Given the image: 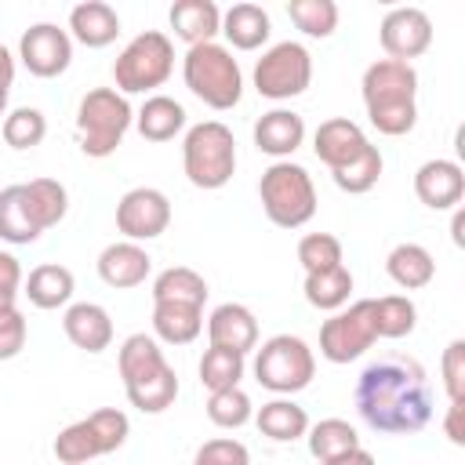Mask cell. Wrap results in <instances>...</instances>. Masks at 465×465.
Masks as SVG:
<instances>
[{
  "instance_id": "22",
  "label": "cell",
  "mask_w": 465,
  "mask_h": 465,
  "mask_svg": "<svg viewBox=\"0 0 465 465\" xmlns=\"http://www.w3.org/2000/svg\"><path fill=\"white\" fill-rule=\"evenodd\" d=\"M305 138V120L294 109H269L254 124V145L269 156H291Z\"/></svg>"
},
{
  "instance_id": "42",
  "label": "cell",
  "mask_w": 465,
  "mask_h": 465,
  "mask_svg": "<svg viewBox=\"0 0 465 465\" xmlns=\"http://www.w3.org/2000/svg\"><path fill=\"white\" fill-rule=\"evenodd\" d=\"M440 371H443L447 400H450V403H465V341H461V338H454V341L443 349Z\"/></svg>"
},
{
  "instance_id": "35",
  "label": "cell",
  "mask_w": 465,
  "mask_h": 465,
  "mask_svg": "<svg viewBox=\"0 0 465 465\" xmlns=\"http://www.w3.org/2000/svg\"><path fill=\"white\" fill-rule=\"evenodd\" d=\"M243 356L232 352V349H218L211 345L203 356H200V381L211 389V392H222V389H236L240 378H243Z\"/></svg>"
},
{
  "instance_id": "2",
  "label": "cell",
  "mask_w": 465,
  "mask_h": 465,
  "mask_svg": "<svg viewBox=\"0 0 465 465\" xmlns=\"http://www.w3.org/2000/svg\"><path fill=\"white\" fill-rule=\"evenodd\" d=\"M363 105L371 124L381 134H407L418 120V73L411 62H396V58H378L367 65L363 73Z\"/></svg>"
},
{
  "instance_id": "43",
  "label": "cell",
  "mask_w": 465,
  "mask_h": 465,
  "mask_svg": "<svg viewBox=\"0 0 465 465\" xmlns=\"http://www.w3.org/2000/svg\"><path fill=\"white\" fill-rule=\"evenodd\" d=\"M193 465H251V450L232 436H218L196 450Z\"/></svg>"
},
{
  "instance_id": "27",
  "label": "cell",
  "mask_w": 465,
  "mask_h": 465,
  "mask_svg": "<svg viewBox=\"0 0 465 465\" xmlns=\"http://www.w3.org/2000/svg\"><path fill=\"white\" fill-rule=\"evenodd\" d=\"M254 425H258L262 436H269L276 443H291V440H298V436L309 432V414L294 400H283L280 396V400H269V403L258 407Z\"/></svg>"
},
{
  "instance_id": "32",
  "label": "cell",
  "mask_w": 465,
  "mask_h": 465,
  "mask_svg": "<svg viewBox=\"0 0 465 465\" xmlns=\"http://www.w3.org/2000/svg\"><path fill=\"white\" fill-rule=\"evenodd\" d=\"M22 189H25V203H29V211H33V218H36L40 229H51V225H58L65 218L69 193H65L62 182H54V178H33V182H22Z\"/></svg>"
},
{
  "instance_id": "21",
  "label": "cell",
  "mask_w": 465,
  "mask_h": 465,
  "mask_svg": "<svg viewBox=\"0 0 465 465\" xmlns=\"http://www.w3.org/2000/svg\"><path fill=\"white\" fill-rule=\"evenodd\" d=\"M171 29L178 40H185L189 47L196 44H211L222 33V11L211 0H178L171 4Z\"/></svg>"
},
{
  "instance_id": "46",
  "label": "cell",
  "mask_w": 465,
  "mask_h": 465,
  "mask_svg": "<svg viewBox=\"0 0 465 465\" xmlns=\"http://www.w3.org/2000/svg\"><path fill=\"white\" fill-rule=\"evenodd\" d=\"M461 414H465V403H450L447 407V418H443V429H447V440L454 447L465 443V425H461Z\"/></svg>"
},
{
  "instance_id": "39",
  "label": "cell",
  "mask_w": 465,
  "mask_h": 465,
  "mask_svg": "<svg viewBox=\"0 0 465 465\" xmlns=\"http://www.w3.org/2000/svg\"><path fill=\"white\" fill-rule=\"evenodd\" d=\"M254 414L251 407V396L236 385V389H222V392H211L207 396V418L218 425V429H240L247 425Z\"/></svg>"
},
{
  "instance_id": "44",
  "label": "cell",
  "mask_w": 465,
  "mask_h": 465,
  "mask_svg": "<svg viewBox=\"0 0 465 465\" xmlns=\"http://www.w3.org/2000/svg\"><path fill=\"white\" fill-rule=\"evenodd\" d=\"M25 349V316L11 305L0 309V360H15Z\"/></svg>"
},
{
  "instance_id": "37",
  "label": "cell",
  "mask_w": 465,
  "mask_h": 465,
  "mask_svg": "<svg viewBox=\"0 0 465 465\" xmlns=\"http://www.w3.org/2000/svg\"><path fill=\"white\" fill-rule=\"evenodd\" d=\"M331 178H334V185H338L341 193H352V196L374 189L378 178H381V153H378V145H367L352 163L331 171Z\"/></svg>"
},
{
  "instance_id": "5",
  "label": "cell",
  "mask_w": 465,
  "mask_h": 465,
  "mask_svg": "<svg viewBox=\"0 0 465 465\" xmlns=\"http://www.w3.org/2000/svg\"><path fill=\"white\" fill-rule=\"evenodd\" d=\"M131 120H134L131 102L116 87H94V91H87L80 98V109H76V142H80V153L84 156H94V160L116 153V145L124 142Z\"/></svg>"
},
{
  "instance_id": "40",
  "label": "cell",
  "mask_w": 465,
  "mask_h": 465,
  "mask_svg": "<svg viewBox=\"0 0 465 465\" xmlns=\"http://www.w3.org/2000/svg\"><path fill=\"white\" fill-rule=\"evenodd\" d=\"M44 134H47V120L33 105H22V109L4 116V142L11 149H33L44 142Z\"/></svg>"
},
{
  "instance_id": "30",
  "label": "cell",
  "mask_w": 465,
  "mask_h": 465,
  "mask_svg": "<svg viewBox=\"0 0 465 465\" xmlns=\"http://www.w3.org/2000/svg\"><path fill=\"white\" fill-rule=\"evenodd\" d=\"M44 229L36 225L29 203H25V189L22 185H7L0 189V240L7 243H33Z\"/></svg>"
},
{
  "instance_id": "1",
  "label": "cell",
  "mask_w": 465,
  "mask_h": 465,
  "mask_svg": "<svg viewBox=\"0 0 465 465\" xmlns=\"http://www.w3.org/2000/svg\"><path fill=\"white\" fill-rule=\"evenodd\" d=\"M352 403L367 429L385 436H407L432 418V385L425 367L407 352H385L371 360L352 389Z\"/></svg>"
},
{
  "instance_id": "8",
  "label": "cell",
  "mask_w": 465,
  "mask_h": 465,
  "mask_svg": "<svg viewBox=\"0 0 465 465\" xmlns=\"http://www.w3.org/2000/svg\"><path fill=\"white\" fill-rule=\"evenodd\" d=\"M171 69H174V44L167 40V33L145 29L116 54L113 80H116V91L127 98V94H145L153 87H163Z\"/></svg>"
},
{
  "instance_id": "12",
  "label": "cell",
  "mask_w": 465,
  "mask_h": 465,
  "mask_svg": "<svg viewBox=\"0 0 465 465\" xmlns=\"http://www.w3.org/2000/svg\"><path fill=\"white\" fill-rule=\"evenodd\" d=\"M378 341V323H374V298H360L349 309L334 312L320 327V352L331 363H349L363 356Z\"/></svg>"
},
{
  "instance_id": "41",
  "label": "cell",
  "mask_w": 465,
  "mask_h": 465,
  "mask_svg": "<svg viewBox=\"0 0 465 465\" xmlns=\"http://www.w3.org/2000/svg\"><path fill=\"white\" fill-rule=\"evenodd\" d=\"M298 262L305 272H323L341 265V240L331 232H309L298 240Z\"/></svg>"
},
{
  "instance_id": "23",
  "label": "cell",
  "mask_w": 465,
  "mask_h": 465,
  "mask_svg": "<svg viewBox=\"0 0 465 465\" xmlns=\"http://www.w3.org/2000/svg\"><path fill=\"white\" fill-rule=\"evenodd\" d=\"M69 29L84 47H109L120 36V15L105 0H84L69 11Z\"/></svg>"
},
{
  "instance_id": "28",
  "label": "cell",
  "mask_w": 465,
  "mask_h": 465,
  "mask_svg": "<svg viewBox=\"0 0 465 465\" xmlns=\"http://www.w3.org/2000/svg\"><path fill=\"white\" fill-rule=\"evenodd\" d=\"M185 127V109L182 102L167 94H149L138 109V134L145 142H171Z\"/></svg>"
},
{
  "instance_id": "34",
  "label": "cell",
  "mask_w": 465,
  "mask_h": 465,
  "mask_svg": "<svg viewBox=\"0 0 465 465\" xmlns=\"http://www.w3.org/2000/svg\"><path fill=\"white\" fill-rule=\"evenodd\" d=\"M352 447H360V436L345 418H323L309 429V454L316 461H331Z\"/></svg>"
},
{
  "instance_id": "7",
  "label": "cell",
  "mask_w": 465,
  "mask_h": 465,
  "mask_svg": "<svg viewBox=\"0 0 465 465\" xmlns=\"http://www.w3.org/2000/svg\"><path fill=\"white\" fill-rule=\"evenodd\" d=\"M258 196L269 222L280 229H298L316 214V185L309 171L291 160H276L272 167L262 171Z\"/></svg>"
},
{
  "instance_id": "50",
  "label": "cell",
  "mask_w": 465,
  "mask_h": 465,
  "mask_svg": "<svg viewBox=\"0 0 465 465\" xmlns=\"http://www.w3.org/2000/svg\"><path fill=\"white\" fill-rule=\"evenodd\" d=\"M7 91H11V87H7V84H0V116H4V109H7Z\"/></svg>"
},
{
  "instance_id": "29",
  "label": "cell",
  "mask_w": 465,
  "mask_h": 465,
  "mask_svg": "<svg viewBox=\"0 0 465 465\" xmlns=\"http://www.w3.org/2000/svg\"><path fill=\"white\" fill-rule=\"evenodd\" d=\"M73 287H76V280H73V272H69L65 265L44 262V265H36V269L29 272V280H25V298H29L36 309H58V305H65V302L73 298Z\"/></svg>"
},
{
  "instance_id": "24",
  "label": "cell",
  "mask_w": 465,
  "mask_h": 465,
  "mask_svg": "<svg viewBox=\"0 0 465 465\" xmlns=\"http://www.w3.org/2000/svg\"><path fill=\"white\" fill-rule=\"evenodd\" d=\"M222 33L236 51H254L269 40L272 22H269V11L258 4H232L222 15Z\"/></svg>"
},
{
  "instance_id": "19",
  "label": "cell",
  "mask_w": 465,
  "mask_h": 465,
  "mask_svg": "<svg viewBox=\"0 0 465 465\" xmlns=\"http://www.w3.org/2000/svg\"><path fill=\"white\" fill-rule=\"evenodd\" d=\"M65 338L84 352H102L113 345V320L98 302H76L62 316Z\"/></svg>"
},
{
  "instance_id": "47",
  "label": "cell",
  "mask_w": 465,
  "mask_h": 465,
  "mask_svg": "<svg viewBox=\"0 0 465 465\" xmlns=\"http://www.w3.org/2000/svg\"><path fill=\"white\" fill-rule=\"evenodd\" d=\"M320 465H374V454L363 450V447H352V450H345V454H338L331 461H320Z\"/></svg>"
},
{
  "instance_id": "26",
  "label": "cell",
  "mask_w": 465,
  "mask_h": 465,
  "mask_svg": "<svg viewBox=\"0 0 465 465\" xmlns=\"http://www.w3.org/2000/svg\"><path fill=\"white\" fill-rule=\"evenodd\" d=\"M153 331L167 345H189L203 331V309L200 305H178V302H156L153 305Z\"/></svg>"
},
{
  "instance_id": "48",
  "label": "cell",
  "mask_w": 465,
  "mask_h": 465,
  "mask_svg": "<svg viewBox=\"0 0 465 465\" xmlns=\"http://www.w3.org/2000/svg\"><path fill=\"white\" fill-rule=\"evenodd\" d=\"M11 80H15V58H11V51L0 44V84L11 87Z\"/></svg>"
},
{
  "instance_id": "6",
  "label": "cell",
  "mask_w": 465,
  "mask_h": 465,
  "mask_svg": "<svg viewBox=\"0 0 465 465\" xmlns=\"http://www.w3.org/2000/svg\"><path fill=\"white\" fill-rule=\"evenodd\" d=\"M182 167L196 189H222L236 171V138L222 120H203L185 131Z\"/></svg>"
},
{
  "instance_id": "18",
  "label": "cell",
  "mask_w": 465,
  "mask_h": 465,
  "mask_svg": "<svg viewBox=\"0 0 465 465\" xmlns=\"http://www.w3.org/2000/svg\"><path fill=\"white\" fill-rule=\"evenodd\" d=\"M207 338H211V345H218V349H232V352H251L254 345H258V320H254V312L247 309V305H240V302H225V305H218L214 312H211V320H207Z\"/></svg>"
},
{
  "instance_id": "9",
  "label": "cell",
  "mask_w": 465,
  "mask_h": 465,
  "mask_svg": "<svg viewBox=\"0 0 465 465\" xmlns=\"http://www.w3.org/2000/svg\"><path fill=\"white\" fill-rule=\"evenodd\" d=\"M127 432H131V421L124 411L98 407L94 414L65 425L54 436V458L62 465H87L91 458H102V454H113L116 447H124Z\"/></svg>"
},
{
  "instance_id": "31",
  "label": "cell",
  "mask_w": 465,
  "mask_h": 465,
  "mask_svg": "<svg viewBox=\"0 0 465 465\" xmlns=\"http://www.w3.org/2000/svg\"><path fill=\"white\" fill-rule=\"evenodd\" d=\"M153 302H178V305H200L207 302V283L189 265H171L153 280Z\"/></svg>"
},
{
  "instance_id": "20",
  "label": "cell",
  "mask_w": 465,
  "mask_h": 465,
  "mask_svg": "<svg viewBox=\"0 0 465 465\" xmlns=\"http://www.w3.org/2000/svg\"><path fill=\"white\" fill-rule=\"evenodd\" d=\"M153 269V258L145 254V247L131 243V240H120V243H109L102 254H98V276L109 283V287H138L145 283Z\"/></svg>"
},
{
  "instance_id": "13",
  "label": "cell",
  "mask_w": 465,
  "mask_h": 465,
  "mask_svg": "<svg viewBox=\"0 0 465 465\" xmlns=\"http://www.w3.org/2000/svg\"><path fill=\"white\" fill-rule=\"evenodd\" d=\"M167 225H171V200L160 189L138 185V189H131V193L120 196V203H116V229L131 243L156 240Z\"/></svg>"
},
{
  "instance_id": "36",
  "label": "cell",
  "mask_w": 465,
  "mask_h": 465,
  "mask_svg": "<svg viewBox=\"0 0 465 465\" xmlns=\"http://www.w3.org/2000/svg\"><path fill=\"white\" fill-rule=\"evenodd\" d=\"M374 323H378V338H407L418 323V309L407 294H385L374 298Z\"/></svg>"
},
{
  "instance_id": "33",
  "label": "cell",
  "mask_w": 465,
  "mask_h": 465,
  "mask_svg": "<svg viewBox=\"0 0 465 465\" xmlns=\"http://www.w3.org/2000/svg\"><path fill=\"white\" fill-rule=\"evenodd\" d=\"M352 294V272L341 265L323 272H305V302L312 309H341Z\"/></svg>"
},
{
  "instance_id": "15",
  "label": "cell",
  "mask_w": 465,
  "mask_h": 465,
  "mask_svg": "<svg viewBox=\"0 0 465 465\" xmlns=\"http://www.w3.org/2000/svg\"><path fill=\"white\" fill-rule=\"evenodd\" d=\"M378 40H381V47H385L389 58L411 62V58H418V54L429 51V44H432V22H429V15L421 7H392L381 18V25H378Z\"/></svg>"
},
{
  "instance_id": "49",
  "label": "cell",
  "mask_w": 465,
  "mask_h": 465,
  "mask_svg": "<svg viewBox=\"0 0 465 465\" xmlns=\"http://www.w3.org/2000/svg\"><path fill=\"white\" fill-rule=\"evenodd\" d=\"M461 229H465V214H461V211H454V222H450V232H454V243H458V247L465 243V232H461Z\"/></svg>"
},
{
  "instance_id": "17",
  "label": "cell",
  "mask_w": 465,
  "mask_h": 465,
  "mask_svg": "<svg viewBox=\"0 0 465 465\" xmlns=\"http://www.w3.org/2000/svg\"><path fill=\"white\" fill-rule=\"evenodd\" d=\"M367 145H371V142H367V134H363V131H360V124H352L349 116L323 120V124L316 127V134H312V149H316V156H320L331 171H338V167L352 163Z\"/></svg>"
},
{
  "instance_id": "10",
  "label": "cell",
  "mask_w": 465,
  "mask_h": 465,
  "mask_svg": "<svg viewBox=\"0 0 465 465\" xmlns=\"http://www.w3.org/2000/svg\"><path fill=\"white\" fill-rule=\"evenodd\" d=\"M316 374V360L312 349L298 338V334H272L269 341H262L258 356H254V378L262 389L291 396L302 392Z\"/></svg>"
},
{
  "instance_id": "14",
  "label": "cell",
  "mask_w": 465,
  "mask_h": 465,
  "mask_svg": "<svg viewBox=\"0 0 465 465\" xmlns=\"http://www.w3.org/2000/svg\"><path fill=\"white\" fill-rule=\"evenodd\" d=\"M18 58H22V65H25L33 76L51 80V76H58V73L69 69V62H73V40H69V33L58 29L54 22H36V25H29V29L22 33V40H18Z\"/></svg>"
},
{
  "instance_id": "4",
  "label": "cell",
  "mask_w": 465,
  "mask_h": 465,
  "mask_svg": "<svg viewBox=\"0 0 465 465\" xmlns=\"http://www.w3.org/2000/svg\"><path fill=\"white\" fill-rule=\"evenodd\" d=\"M182 76H185V87L211 109H232L243 94V73H240L232 51L214 40L185 51Z\"/></svg>"
},
{
  "instance_id": "11",
  "label": "cell",
  "mask_w": 465,
  "mask_h": 465,
  "mask_svg": "<svg viewBox=\"0 0 465 465\" xmlns=\"http://www.w3.org/2000/svg\"><path fill=\"white\" fill-rule=\"evenodd\" d=\"M309 80H312V54L294 40L272 44L254 62V87L262 98H272V102L294 98L309 87Z\"/></svg>"
},
{
  "instance_id": "38",
  "label": "cell",
  "mask_w": 465,
  "mask_h": 465,
  "mask_svg": "<svg viewBox=\"0 0 465 465\" xmlns=\"http://www.w3.org/2000/svg\"><path fill=\"white\" fill-rule=\"evenodd\" d=\"M291 22L305 33V36H331L338 29V4L334 0H291L287 4Z\"/></svg>"
},
{
  "instance_id": "16",
  "label": "cell",
  "mask_w": 465,
  "mask_h": 465,
  "mask_svg": "<svg viewBox=\"0 0 465 465\" xmlns=\"http://www.w3.org/2000/svg\"><path fill=\"white\" fill-rule=\"evenodd\" d=\"M414 193L432 211H450L465 196V174L454 160H425L414 174Z\"/></svg>"
},
{
  "instance_id": "3",
  "label": "cell",
  "mask_w": 465,
  "mask_h": 465,
  "mask_svg": "<svg viewBox=\"0 0 465 465\" xmlns=\"http://www.w3.org/2000/svg\"><path fill=\"white\" fill-rule=\"evenodd\" d=\"M116 367H120L131 407H138L142 414H160L174 403L178 374L163 360V349L156 345V338H149V334L124 338V345L116 352Z\"/></svg>"
},
{
  "instance_id": "45",
  "label": "cell",
  "mask_w": 465,
  "mask_h": 465,
  "mask_svg": "<svg viewBox=\"0 0 465 465\" xmlns=\"http://www.w3.org/2000/svg\"><path fill=\"white\" fill-rule=\"evenodd\" d=\"M18 287H22V265H18L15 254L0 251V309H11L15 305Z\"/></svg>"
},
{
  "instance_id": "25",
  "label": "cell",
  "mask_w": 465,
  "mask_h": 465,
  "mask_svg": "<svg viewBox=\"0 0 465 465\" xmlns=\"http://www.w3.org/2000/svg\"><path fill=\"white\" fill-rule=\"evenodd\" d=\"M385 272L392 276L396 287L418 291V287H429L432 283L436 262H432V254L421 243H396L389 251V258H385Z\"/></svg>"
}]
</instances>
